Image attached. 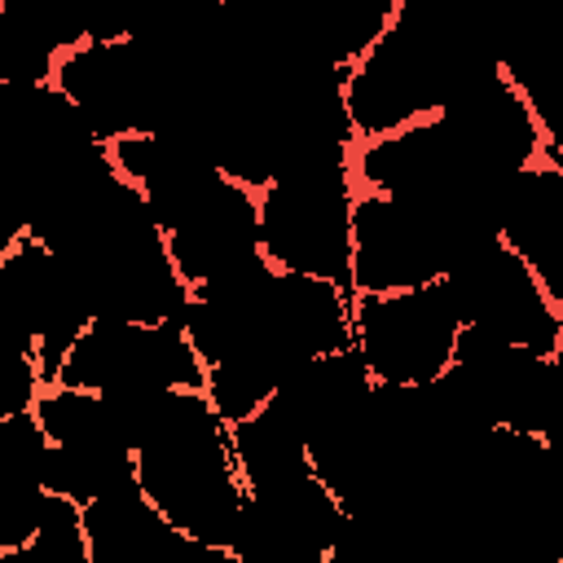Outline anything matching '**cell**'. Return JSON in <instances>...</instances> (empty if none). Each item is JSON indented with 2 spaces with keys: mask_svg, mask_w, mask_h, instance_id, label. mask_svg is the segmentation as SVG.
<instances>
[{
  "mask_svg": "<svg viewBox=\"0 0 563 563\" xmlns=\"http://www.w3.org/2000/svg\"><path fill=\"white\" fill-rule=\"evenodd\" d=\"M48 435L31 409L0 418V554L22 550L44 515Z\"/></svg>",
  "mask_w": 563,
  "mask_h": 563,
  "instance_id": "obj_10",
  "label": "cell"
},
{
  "mask_svg": "<svg viewBox=\"0 0 563 563\" xmlns=\"http://www.w3.org/2000/svg\"><path fill=\"white\" fill-rule=\"evenodd\" d=\"M88 559L92 563H233V554L211 550L180 528H172L158 506L141 493L136 475L119 488L79 506Z\"/></svg>",
  "mask_w": 563,
  "mask_h": 563,
  "instance_id": "obj_7",
  "label": "cell"
},
{
  "mask_svg": "<svg viewBox=\"0 0 563 563\" xmlns=\"http://www.w3.org/2000/svg\"><path fill=\"white\" fill-rule=\"evenodd\" d=\"M229 453L242 475V488H260V484H277V479L312 471L303 435L268 400L255 413L229 422Z\"/></svg>",
  "mask_w": 563,
  "mask_h": 563,
  "instance_id": "obj_11",
  "label": "cell"
},
{
  "mask_svg": "<svg viewBox=\"0 0 563 563\" xmlns=\"http://www.w3.org/2000/svg\"><path fill=\"white\" fill-rule=\"evenodd\" d=\"M53 383L84 387V391H114V387H132V383L202 391L207 369H202L180 317H167V321L92 317L66 347Z\"/></svg>",
  "mask_w": 563,
  "mask_h": 563,
  "instance_id": "obj_5",
  "label": "cell"
},
{
  "mask_svg": "<svg viewBox=\"0 0 563 563\" xmlns=\"http://www.w3.org/2000/svg\"><path fill=\"white\" fill-rule=\"evenodd\" d=\"M163 246L185 286L216 277L220 268L260 251L255 189L229 180L224 172L198 189L172 220H163Z\"/></svg>",
  "mask_w": 563,
  "mask_h": 563,
  "instance_id": "obj_6",
  "label": "cell"
},
{
  "mask_svg": "<svg viewBox=\"0 0 563 563\" xmlns=\"http://www.w3.org/2000/svg\"><path fill=\"white\" fill-rule=\"evenodd\" d=\"M352 194L347 154L290 167L260 185L255 220L268 264L325 277L352 295Z\"/></svg>",
  "mask_w": 563,
  "mask_h": 563,
  "instance_id": "obj_2",
  "label": "cell"
},
{
  "mask_svg": "<svg viewBox=\"0 0 563 563\" xmlns=\"http://www.w3.org/2000/svg\"><path fill=\"white\" fill-rule=\"evenodd\" d=\"M75 44L84 31L66 0H0V84H53Z\"/></svg>",
  "mask_w": 563,
  "mask_h": 563,
  "instance_id": "obj_9",
  "label": "cell"
},
{
  "mask_svg": "<svg viewBox=\"0 0 563 563\" xmlns=\"http://www.w3.org/2000/svg\"><path fill=\"white\" fill-rule=\"evenodd\" d=\"M132 479V449L114 435H88V440H48L44 457V488L62 493L70 501H92L110 488Z\"/></svg>",
  "mask_w": 563,
  "mask_h": 563,
  "instance_id": "obj_12",
  "label": "cell"
},
{
  "mask_svg": "<svg viewBox=\"0 0 563 563\" xmlns=\"http://www.w3.org/2000/svg\"><path fill=\"white\" fill-rule=\"evenodd\" d=\"M22 374H40V365H35V339H26L0 312V378H22Z\"/></svg>",
  "mask_w": 563,
  "mask_h": 563,
  "instance_id": "obj_14",
  "label": "cell"
},
{
  "mask_svg": "<svg viewBox=\"0 0 563 563\" xmlns=\"http://www.w3.org/2000/svg\"><path fill=\"white\" fill-rule=\"evenodd\" d=\"M457 325L462 321L435 277L409 290L352 295V347L369 378L387 387L431 383L453 361Z\"/></svg>",
  "mask_w": 563,
  "mask_h": 563,
  "instance_id": "obj_4",
  "label": "cell"
},
{
  "mask_svg": "<svg viewBox=\"0 0 563 563\" xmlns=\"http://www.w3.org/2000/svg\"><path fill=\"white\" fill-rule=\"evenodd\" d=\"M497 238L563 308V163L537 158L510 176L497 211Z\"/></svg>",
  "mask_w": 563,
  "mask_h": 563,
  "instance_id": "obj_8",
  "label": "cell"
},
{
  "mask_svg": "<svg viewBox=\"0 0 563 563\" xmlns=\"http://www.w3.org/2000/svg\"><path fill=\"white\" fill-rule=\"evenodd\" d=\"M435 282L462 325H475L537 356H563V308L545 295L532 268L510 246H501V238L466 251Z\"/></svg>",
  "mask_w": 563,
  "mask_h": 563,
  "instance_id": "obj_3",
  "label": "cell"
},
{
  "mask_svg": "<svg viewBox=\"0 0 563 563\" xmlns=\"http://www.w3.org/2000/svg\"><path fill=\"white\" fill-rule=\"evenodd\" d=\"M0 563H92L88 559V537H84L79 501L62 497V493H48L35 537L22 550L0 554Z\"/></svg>",
  "mask_w": 563,
  "mask_h": 563,
  "instance_id": "obj_13",
  "label": "cell"
},
{
  "mask_svg": "<svg viewBox=\"0 0 563 563\" xmlns=\"http://www.w3.org/2000/svg\"><path fill=\"white\" fill-rule=\"evenodd\" d=\"M132 475L172 528L229 554L246 488L229 453V422L207 391H172L154 435L132 453Z\"/></svg>",
  "mask_w": 563,
  "mask_h": 563,
  "instance_id": "obj_1",
  "label": "cell"
}]
</instances>
